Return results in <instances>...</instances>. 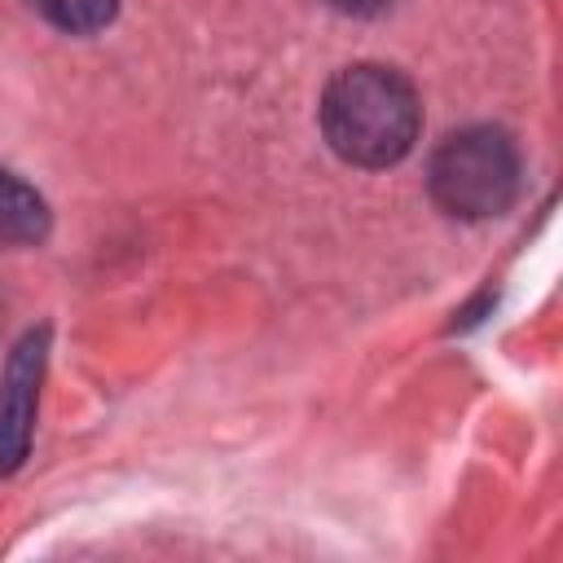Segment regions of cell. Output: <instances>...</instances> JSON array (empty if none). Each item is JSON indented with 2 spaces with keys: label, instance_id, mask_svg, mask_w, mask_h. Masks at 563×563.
Masks as SVG:
<instances>
[{
  "label": "cell",
  "instance_id": "5",
  "mask_svg": "<svg viewBox=\"0 0 563 563\" xmlns=\"http://www.w3.org/2000/svg\"><path fill=\"white\" fill-rule=\"evenodd\" d=\"M40 18H48L53 26L79 35V31H97L114 18V4L119 0H26Z\"/></svg>",
  "mask_w": 563,
  "mask_h": 563
},
{
  "label": "cell",
  "instance_id": "2",
  "mask_svg": "<svg viewBox=\"0 0 563 563\" xmlns=\"http://www.w3.org/2000/svg\"><path fill=\"white\" fill-rule=\"evenodd\" d=\"M427 185L457 220L501 216L519 194V150L501 128H462L431 154Z\"/></svg>",
  "mask_w": 563,
  "mask_h": 563
},
{
  "label": "cell",
  "instance_id": "6",
  "mask_svg": "<svg viewBox=\"0 0 563 563\" xmlns=\"http://www.w3.org/2000/svg\"><path fill=\"white\" fill-rule=\"evenodd\" d=\"M334 9H343V13H378L387 0H330Z\"/></svg>",
  "mask_w": 563,
  "mask_h": 563
},
{
  "label": "cell",
  "instance_id": "3",
  "mask_svg": "<svg viewBox=\"0 0 563 563\" xmlns=\"http://www.w3.org/2000/svg\"><path fill=\"white\" fill-rule=\"evenodd\" d=\"M44 347H48V330H31L0 378V475H9L31 444V422H35V396H40V378H44Z\"/></svg>",
  "mask_w": 563,
  "mask_h": 563
},
{
  "label": "cell",
  "instance_id": "1",
  "mask_svg": "<svg viewBox=\"0 0 563 563\" xmlns=\"http://www.w3.org/2000/svg\"><path fill=\"white\" fill-rule=\"evenodd\" d=\"M418 92L391 66H347L325 84L321 132L356 167H387L418 141Z\"/></svg>",
  "mask_w": 563,
  "mask_h": 563
},
{
  "label": "cell",
  "instance_id": "4",
  "mask_svg": "<svg viewBox=\"0 0 563 563\" xmlns=\"http://www.w3.org/2000/svg\"><path fill=\"white\" fill-rule=\"evenodd\" d=\"M48 233L44 198L0 167V242H40Z\"/></svg>",
  "mask_w": 563,
  "mask_h": 563
}]
</instances>
